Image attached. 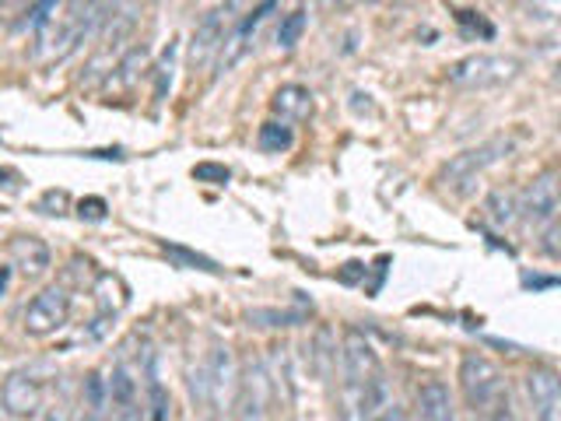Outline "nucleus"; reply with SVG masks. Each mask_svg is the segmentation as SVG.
I'll list each match as a JSON object with an SVG mask.
<instances>
[{
	"label": "nucleus",
	"instance_id": "1",
	"mask_svg": "<svg viewBox=\"0 0 561 421\" xmlns=\"http://www.w3.org/2000/svg\"><path fill=\"white\" fill-rule=\"evenodd\" d=\"M456 379H460L463 400L473 408V414L491 418L508 408V386L502 379V368L491 359L478 355V351H473V355H463Z\"/></svg>",
	"mask_w": 561,
	"mask_h": 421
},
{
	"label": "nucleus",
	"instance_id": "2",
	"mask_svg": "<svg viewBox=\"0 0 561 421\" xmlns=\"http://www.w3.org/2000/svg\"><path fill=\"white\" fill-rule=\"evenodd\" d=\"M102 8H105V0H67V14L60 18V25L49 22L39 32V39L46 46V57L60 60V57H67V53H75L92 32H99Z\"/></svg>",
	"mask_w": 561,
	"mask_h": 421
},
{
	"label": "nucleus",
	"instance_id": "3",
	"mask_svg": "<svg viewBox=\"0 0 561 421\" xmlns=\"http://www.w3.org/2000/svg\"><path fill=\"white\" fill-rule=\"evenodd\" d=\"M523 64L505 53H470L449 67V84L467 88V92H484V88H502L519 78Z\"/></svg>",
	"mask_w": 561,
	"mask_h": 421
},
{
	"label": "nucleus",
	"instance_id": "4",
	"mask_svg": "<svg viewBox=\"0 0 561 421\" xmlns=\"http://www.w3.org/2000/svg\"><path fill=\"white\" fill-rule=\"evenodd\" d=\"M508 151H513V137H491L478 148H467L460 155H453L449 162L438 169V186L460 193L478 180L481 172H488L491 166H499L502 158H508Z\"/></svg>",
	"mask_w": 561,
	"mask_h": 421
},
{
	"label": "nucleus",
	"instance_id": "5",
	"mask_svg": "<svg viewBox=\"0 0 561 421\" xmlns=\"http://www.w3.org/2000/svg\"><path fill=\"white\" fill-rule=\"evenodd\" d=\"M558 210H561V172L548 169L534 175L519 193V218L530 228H543L558 218Z\"/></svg>",
	"mask_w": 561,
	"mask_h": 421
},
{
	"label": "nucleus",
	"instance_id": "6",
	"mask_svg": "<svg viewBox=\"0 0 561 421\" xmlns=\"http://www.w3.org/2000/svg\"><path fill=\"white\" fill-rule=\"evenodd\" d=\"M232 11H236V0L210 8L197 22V29H193V35H190V64L197 70L207 67L221 53V46L228 39V25H232Z\"/></svg>",
	"mask_w": 561,
	"mask_h": 421
},
{
	"label": "nucleus",
	"instance_id": "7",
	"mask_svg": "<svg viewBox=\"0 0 561 421\" xmlns=\"http://www.w3.org/2000/svg\"><path fill=\"white\" fill-rule=\"evenodd\" d=\"M67 316H70V295L60 285H53L28 303L25 333H32V338H49V333H57L67 323Z\"/></svg>",
	"mask_w": 561,
	"mask_h": 421
},
{
	"label": "nucleus",
	"instance_id": "8",
	"mask_svg": "<svg viewBox=\"0 0 561 421\" xmlns=\"http://www.w3.org/2000/svg\"><path fill=\"white\" fill-rule=\"evenodd\" d=\"M277 8V0H260V4L242 18V22L228 32V39H225V46H221V53H218V75H228L245 53L253 49V39H256V32H260V25L267 22V14Z\"/></svg>",
	"mask_w": 561,
	"mask_h": 421
},
{
	"label": "nucleus",
	"instance_id": "9",
	"mask_svg": "<svg viewBox=\"0 0 561 421\" xmlns=\"http://www.w3.org/2000/svg\"><path fill=\"white\" fill-rule=\"evenodd\" d=\"M267 403H271V376L260 362H250L236 390V421H267Z\"/></svg>",
	"mask_w": 561,
	"mask_h": 421
},
{
	"label": "nucleus",
	"instance_id": "10",
	"mask_svg": "<svg viewBox=\"0 0 561 421\" xmlns=\"http://www.w3.org/2000/svg\"><path fill=\"white\" fill-rule=\"evenodd\" d=\"M523 386H526V397H530L537 421H561V376L554 368L548 365L526 368Z\"/></svg>",
	"mask_w": 561,
	"mask_h": 421
},
{
	"label": "nucleus",
	"instance_id": "11",
	"mask_svg": "<svg viewBox=\"0 0 561 421\" xmlns=\"http://www.w3.org/2000/svg\"><path fill=\"white\" fill-rule=\"evenodd\" d=\"M0 408L18 421H32L43 411V383L32 373H11L0 386Z\"/></svg>",
	"mask_w": 561,
	"mask_h": 421
},
{
	"label": "nucleus",
	"instance_id": "12",
	"mask_svg": "<svg viewBox=\"0 0 561 421\" xmlns=\"http://www.w3.org/2000/svg\"><path fill=\"white\" fill-rule=\"evenodd\" d=\"M341 359H344V376H347V383H351V386H355V390H362V386H365L368 379H376V376L382 373L376 348L368 344L358 330H351L347 338H344Z\"/></svg>",
	"mask_w": 561,
	"mask_h": 421
},
{
	"label": "nucleus",
	"instance_id": "13",
	"mask_svg": "<svg viewBox=\"0 0 561 421\" xmlns=\"http://www.w3.org/2000/svg\"><path fill=\"white\" fill-rule=\"evenodd\" d=\"M8 260H11V268H18V274L35 281V277H43L49 271L53 253H49V246L39 236H14L11 246H8Z\"/></svg>",
	"mask_w": 561,
	"mask_h": 421
},
{
	"label": "nucleus",
	"instance_id": "14",
	"mask_svg": "<svg viewBox=\"0 0 561 421\" xmlns=\"http://www.w3.org/2000/svg\"><path fill=\"white\" fill-rule=\"evenodd\" d=\"M137 11H140V0H105L102 8V43L116 46L119 39H127L130 29L137 25Z\"/></svg>",
	"mask_w": 561,
	"mask_h": 421
},
{
	"label": "nucleus",
	"instance_id": "15",
	"mask_svg": "<svg viewBox=\"0 0 561 421\" xmlns=\"http://www.w3.org/2000/svg\"><path fill=\"white\" fill-rule=\"evenodd\" d=\"M417 411H421V421H456V403H453L449 386L438 379L421 383Z\"/></svg>",
	"mask_w": 561,
	"mask_h": 421
},
{
	"label": "nucleus",
	"instance_id": "16",
	"mask_svg": "<svg viewBox=\"0 0 561 421\" xmlns=\"http://www.w3.org/2000/svg\"><path fill=\"white\" fill-rule=\"evenodd\" d=\"M271 110L285 123H302L312 116V92L306 84H280L271 99Z\"/></svg>",
	"mask_w": 561,
	"mask_h": 421
},
{
	"label": "nucleus",
	"instance_id": "17",
	"mask_svg": "<svg viewBox=\"0 0 561 421\" xmlns=\"http://www.w3.org/2000/svg\"><path fill=\"white\" fill-rule=\"evenodd\" d=\"M148 70V49L134 46L119 57V64L113 67V75L105 78V92H130V88L140 81V75Z\"/></svg>",
	"mask_w": 561,
	"mask_h": 421
},
{
	"label": "nucleus",
	"instance_id": "18",
	"mask_svg": "<svg viewBox=\"0 0 561 421\" xmlns=\"http://www.w3.org/2000/svg\"><path fill=\"white\" fill-rule=\"evenodd\" d=\"M110 379H102L99 373H88L81 383V421H105L110 418Z\"/></svg>",
	"mask_w": 561,
	"mask_h": 421
},
{
	"label": "nucleus",
	"instance_id": "19",
	"mask_svg": "<svg viewBox=\"0 0 561 421\" xmlns=\"http://www.w3.org/2000/svg\"><path fill=\"white\" fill-rule=\"evenodd\" d=\"M256 145H260V151H267V155H280V151H288L291 145H295V130L288 127L285 120H267L260 127V134H256Z\"/></svg>",
	"mask_w": 561,
	"mask_h": 421
},
{
	"label": "nucleus",
	"instance_id": "20",
	"mask_svg": "<svg viewBox=\"0 0 561 421\" xmlns=\"http://www.w3.org/2000/svg\"><path fill=\"white\" fill-rule=\"evenodd\" d=\"M484 210L499 228H505L519 218V201H516V193H508V190H491L488 201H484Z\"/></svg>",
	"mask_w": 561,
	"mask_h": 421
},
{
	"label": "nucleus",
	"instance_id": "21",
	"mask_svg": "<svg viewBox=\"0 0 561 421\" xmlns=\"http://www.w3.org/2000/svg\"><path fill=\"white\" fill-rule=\"evenodd\" d=\"M306 25H309L306 11H291V14H285V18H280V25H277V46H280V49H291L298 39H302Z\"/></svg>",
	"mask_w": 561,
	"mask_h": 421
},
{
	"label": "nucleus",
	"instance_id": "22",
	"mask_svg": "<svg viewBox=\"0 0 561 421\" xmlns=\"http://www.w3.org/2000/svg\"><path fill=\"white\" fill-rule=\"evenodd\" d=\"M148 418L151 421H172V400L165 394V386L154 376H148Z\"/></svg>",
	"mask_w": 561,
	"mask_h": 421
},
{
	"label": "nucleus",
	"instance_id": "23",
	"mask_svg": "<svg viewBox=\"0 0 561 421\" xmlns=\"http://www.w3.org/2000/svg\"><path fill=\"white\" fill-rule=\"evenodd\" d=\"M110 400H113V408L137 400V383L130 379V373H127L123 365H116V368H113V376H110Z\"/></svg>",
	"mask_w": 561,
	"mask_h": 421
},
{
	"label": "nucleus",
	"instance_id": "24",
	"mask_svg": "<svg viewBox=\"0 0 561 421\" xmlns=\"http://www.w3.org/2000/svg\"><path fill=\"white\" fill-rule=\"evenodd\" d=\"M53 11H57V0H28V14H25V29L43 32L53 22Z\"/></svg>",
	"mask_w": 561,
	"mask_h": 421
},
{
	"label": "nucleus",
	"instance_id": "25",
	"mask_svg": "<svg viewBox=\"0 0 561 421\" xmlns=\"http://www.w3.org/2000/svg\"><path fill=\"white\" fill-rule=\"evenodd\" d=\"M250 320H256L260 327H295V323H302L306 316L302 312H277V309H253Z\"/></svg>",
	"mask_w": 561,
	"mask_h": 421
},
{
	"label": "nucleus",
	"instance_id": "26",
	"mask_svg": "<svg viewBox=\"0 0 561 421\" xmlns=\"http://www.w3.org/2000/svg\"><path fill=\"white\" fill-rule=\"evenodd\" d=\"M526 11L537 22H561V0H526Z\"/></svg>",
	"mask_w": 561,
	"mask_h": 421
},
{
	"label": "nucleus",
	"instance_id": "27",
	"mask_svg": "<svg viewBox=\"0 0 561 421\" xmlns=\"http://www.w3.org/2000/svg\"><path fill=\"white\" fill-rule=\"evenodd\" d=\"M172 64H175V43L165 49L162 67H158V88H154V102H162V99H165V92H169V84H172Z\"/></svg>",
	"mask_w": 561,
	"mask_h": 421
},
{
	"label": "nucleus",
	"instance_id": "28",
	"mask_svg": "<svg viewBox=\"0 0 561 421\" xmlns=\"http://www.w3.org/2000/svg\"><path fill=\"white\" fill-rule=\"evenodd\" d=\"M105 210H110V207H105L102 197H84V201L78 204V215H81L84 221H102V218H105Z\"/></svg>",
	"mask_w": 561,
	"mask_h": 421
},
{
	"label": "nucleus",
	"instance_id": "29",
	"mask_svg": "<svg viewBox=\"0 0 561 421\" xmlns=\"http://www.w3.org/2000/svg\"><path fill=\"white\" fill-rule=\"evenodd\" d=\"M193 175H197V180L201 183H228V175H232V172H228L225 166H197V169H193Z\"/></svg>",
	"mask_w": 561,
	"mask_h": 421
},
{
	"label": "nucleus",
	"instance_id": "30",
	"mask_svg": "<svg viewBox=\"0 0 561 421\" xmlns=\"http://www.w3.org/2000/svg\"><path fill=\"white\" fill-rule=\"evenodd\" d=\"M67 207V193L64 190H49L46 197L39 201V210H46V215H64Z\"/></svg>",
	"mask_w": 561,
	"mask_h": 421
},
{
	"label": "nucleus",
	"instance_id": "31",
	"mask_svg": "<svg viewBox=\"0 0 561 421\" xmlns=\"http://www.w3.org/2000/svg\"><path fill=\"white\" fill-rule=\"evenodd\" d=\"M113 421H145V408H140L137 400H130V403H119L116 414H113Z\"/></svg>",
	"mask_w": 561,
	"mask_h": 421
},
{
	"label": "nucleus",
	"instance_id": "32",
	"mask_svg": "<svg viewBox=\"0 0 561 421\" xmlns=\"http://www.w3.org/2000/svg\"><path fill=\"white\" fill-rule=\"evenodd\" d=\"M373 421H408V411H403L400 403H393V400H390V403H386V408H382Z\"/></svg>",
	"mask_w": 561,
	"mask_h": 421
},
{
	"label": "nucleus",
	"instance_id": "33",
	"mask_svg": "<svg viewBox=\"0 0 561 421\" xmlns=\"http://www.w3.org/2000/svg\"><path fill=\"white\" fill-rule=\"evenodd\" d=\"M543 250H548L554 260H561V225H554L548 232V239H543Z\"/></svg>",
	"mask_w": 561,
	"mask_h": 421
},
{
	"label": "nucleus",
	"instance_id": "34",
	"mask_svg": "<svg viewBox=\"0 0 561 421\" xmlns=\"http://www.w3.org/2000/svg\"><path fill=\"white\" fill-rule=\"evenodd\" d=\"M362 274H365L362 263H347V271H341V281H344V285H355Z\"/></svg>",
	"mask_w": 561,
	"mask_h": 421
},
{
	"label": "nucleus",
	"instance_id": "35",
	"mask_svg": "<svg viewBox=\"0 0 561 421\" xmlns=\"http://www.w3.org/2000/svg\"><path fill=\"white\" fill-rule=\"evenodd\" d=\"M523 285H530V288H548V285H561V277H530V274H526V277H523Z\"/></svg>",
	"mask_w": 561,
	"mask_h": 421
},
{
	"label": "nucleus",
	"instance_id": "36",
	"mask_svg": "<svg viewBox=\"0 0 561 421\" xmlns=\"http://www.w3.org/2000/svg\"><path fill=\"white\" fill-rule=\"evenodd\" d=\"M8 281H11V268H0V295L8 292Z\"/></svg>",
	"mask_w": 561,
	"mask_h": 421
},
{
	"label": "nucleus",
	"instance_id": "37",
	"mask_svg": "<svg viewBox=\"0 0 561 421\" xmlns=\"http://www.w3.org/2000/svg\"><path fill=\"white\" fill-rule=\"evenodd\" d=\"M46 421H67V411H64V408H49Z\"/></svg>",
	"mask_w": 561,
	"mask_h": 421
},
{
	"label": "nucleus",
	"instance_id": "38",
	"mask_svg": "<svg viewBox=\"0 0 561 421\" xmlns=\"http://www.w3.org/2000/svg\"><path fill=\"white\" fill-rule=\"evenodd\" d=\"M488 421H516V414H513V411H508V408H505V411H499V414H491Z\"/></svg>",
	"mask_w": 561,
	"mask_h": 421
},
{
	"label": "nucleus",
	"instance_id": "39",
	"mask_svg": "<svg viewBox=\"0 0 561 421\" xmlns=\"http://www.w3.org/2000/svg\"><path fill=\"white\" fill-rule=\"evenodd\" d=\"M4 4H18V0H4Z\"/></svg>",
	"mask_w": 561,
	"mask_h": 421
},
{
	"label": "nucleus",
	"instance_id": "40",
	"mask_svg": "<svg viewBox=\"0 0 561 421\" xmlns=\"http://www.w3.org/2000/svg\"><path fill=\"white\" fill-rule=\"evenodd\" d=\"M558 78H561V64H558Z\"/></svg>",
	"mask_w": 561,
	"mask_h": 421
},
{
	"label": "nucleus",
	"instance_id": "41",
	"mask_svg": "<svg viewBox=\"0 0 561 421\" xmlns=\"http://www.w3.org/2000/svg\"><path fill=\"white\" fill-rule=\"evenodd\" d=\"M337 4H344V0H337Z\"/></svg>",
	"mask_w": 561,
	"mask_h": 421
},
{
	"label": "nucleus",
	"instance_id": "42",
	"mask_svg": "<svg viewBox=\"0 0 561 421\" xmlns=\"http://www.w3.org/2000/svg\"><path fill=\"white\" fill-rule=\"evenodd\" d=\"M207 421H215V418H207Z\"/></svg>",
	"mask_w": 561,
	"mask_h": 421
}]
</instances>
